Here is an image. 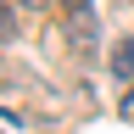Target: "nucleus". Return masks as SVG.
<instances>
[{
    "label": "nucleus",
    "mask_w": 134,
    "mask_h": 134,
    "mask_svg": "<svg viewBox=\"0 0 134 134\" xmlns=\"http://www.w3.org/2000/svg\"><path fill=\"white\" fill-rule=\"evenodd\" d=\"M112 78H134V39L112 45Z\"/></svg>",
    "instance_id": "2"
},
{
    "label": "nucleus",
    "mask_w": 134,
    "mask_h": 134,
    "mask_svg": "<svg viewBox=\"0 0 134 134\" xmlns=\"http://www.w3.org/2000/svg\"><path fill=\"white\" fill-rule=\"evenodd\" d=\"M67 45H73V56H95V50H100L95 11H67Z\"/></svg>",
    "instance_id": "1"
},
{
    "label": "nucleus",
    "mask_w": 134,
    "mask_h": 134,
    "mask_svg": "<svg viewBox=\"0 0 134 134\" xmlns=\"http://www.w3.org/2000/svg\"><path fill=\"white\" fill-rule=\"evenodd\" d=\"M23 6H45V0H23Z\"/></svg>",
    "instance_id": "5"
},
{
    "label": "nucleus",
    "mask_w": 134,
    "mask_h": 134,
    "mask_svg": "<svg viewBox=\"0 0 134 134\" xmlns=\"http://www.w3.org/2000/svg\"><path fill=\"white\" fill-rule=\"evenodd\" d=\"M117 112H123V117H129V123H134V95H123V106H117Z\"/></svg>",
    "instance_id": "3"
},
{
    "label": "nucleus",
    "mask_w": 134,
    "mask_h": 134,
    "mask_svg": "<svg viewBox=\"0 0 134 134\" xmlns=\"http://www.w3.org/2000/svg\"><path fill=\"white\" fill-rule=\"evenodd\" d=\"M62 6H67V11H90V0H62Z\"/></svg>",
    "instance_id": "4"
}]
</instances>
